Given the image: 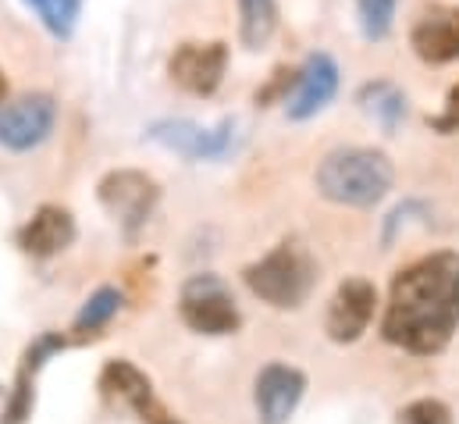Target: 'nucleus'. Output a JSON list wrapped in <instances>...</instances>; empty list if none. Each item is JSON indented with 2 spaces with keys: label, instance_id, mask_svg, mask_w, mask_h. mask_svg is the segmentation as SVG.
Masks as SVG:
<instances>
[{
  "label": "nucleus",
  "instance_id": "nucleus-12",
  "mask_svg": "<svg viewBox=\"0 0 459 424\" xmlns=\"http://www.w3.org/2000/svg\"><path fill=\"white\" fill-rule=\"evenodd\" d=\"M410 47L424 65L459 61V7H431L410 29Z\"/></svg>",
  "mask_w": 459,
  "mask_h": 424
},
{
  "label": "nucleus",
  "instance_id": "nucleus-20",
  "mask_svg": "<svg viewBox=\"0 0 459 424\" xmlns=\"http://www.w3.org/2000/svg\"><path fill=\"white\" fill-rule=\"evenodd\" d=\"M32 371L29 367H22L18 371V378H14V389H11V396H7V403H4V424H25L29 421V414H32Z\"/></svg>",
  "mask_w": 459,
  "mask_h": 424
},
{
  "label": "nucleus",
  "instance_id": "nucleus-19",
  "mask_svg": "<svg viewBox=\"0 0 459 424\" xmlns=\"http://www.w3.org/2000/svg\"><path fill=\"white\" fill-rule=\"evenodd\" d=\"M356 4V14H359V32L363 40L370 43H381L392 25H395V7L399 0H352Z\"/></svg>",
  "mask_w": 459,
  "mask_h": 424
},
{
  "label": "nucleus",
  "instance_id": "nucleus-15",
  "mask_svg": "<svg viewBox=\"0 0 459 424\" xmlns=\"http://www.w3.org/2000/svg\"><path fill=\"white\" fill-rule=\"evenodd\" d=\"M278 0H238V40L246 50H260L278 32Z\"/></svg>",
  "mask_w": 459,
  "mask_h": 424
},
{
  "label": "nucleus",
  "instance_id": "nucleus-8",
  "mask_svg": "<svg viewBox=\"0 0 459 424\" xmlns=\"http://www.w3.org/2000/svg\"><path fill=\"white\" fill-rule=\"evenodd\" d=\"M229 72V47L225 43H182L171 61L168 75L193 97H214Z\"/></svg>",
  "mask_w": 459,
  "mask_h": 424
},
{
  "label": "nucleus",
  "instance_id": "nucleus-6",
  "mask_svg": "<svg viewBox=\"0 0 459 424\" xmlns=\"http://www.w3.org/2000/svg\"><path fill=\"white\" fill-rule=\"evenodd\" d=\"M57 125V101L50 93H22L0 104V146L11 154H29L50 139Z\"/></svg>",
  "mask_w": 459,
  "mask_h": 424
},
{
  "label": "nucleus",
  "instance_id": "nucleus-23",
  "mask_svg": "<svg viewBox=\"0 0 459 424\" xmlns=\"http://www.w3.org/2000/svg\"><path fill=\"white\" fill-rule=\"evenodd\" d=\"M57 349H65V339L61 335H54V331H47V335H39L32 346H29V353H25V364L22 367H29V371H36L50 353H57Z\"/></svg>",
  "mask_w": 459,
  "mask_h": 424
},
{
  "label": "nucleus",
  "instance_id": "nucleus-9",
  "mask_svg": "<svg viewBox=\"0 0 459 424\" xmlns=\"http://www.w3.org/2000/svg\"><path fill=\"white\" fill-rule=\"evenodd\" d=\"M335 93H339V65H335L332 54L317 50L296 72L292 93L285 97V114L292 121H310L314 114H321L325 107L335 101Z\"/></svg>",
  "mask_w": 459,
  "mask_h": 424
},
{
  "label": "nucleus",
  "instance_id": "nucleus-5",
  "mask_svg": "<svg viewBox=\"0 0 459 424\" xmlns=\"http://www.w3.org/2000/svg\"><path fill=\"white\" fill-rule=\"evenodd\" d=\"M178 311L182 321L200 335H231L242 324L235 296L218 275H193L182 286Z\"/></svg>",
  "mask_w": 459,
  "mask_h": 424
},
{
  "label": "nucleus",
  "instance_id": "nucleus-24",
  "mask_svg": "<svg viewBox=\"0 0 459 424\" xmlns=\"http://www.w3.org/2000/svg\"><path fill=\"white\" fill-rule=\"evenodd\" d=\"M438 128H459V86L449 90V101H446V118L438 121Z\"/></svg>",
  "mask_w": 459,
  "mask_h": 424
},
{
  "label": "nucleus",
  "instance_id": "nucleus-3",
  "mask_svg": "<svg viewBox=\"0 0 459 424\" xmlns=\"http://www.w3.org/2000/svg\"><path fill=\"white\" fill-rule=\"evenodd\" d=\"M317 282V264L310 257L307 246H299L296 239L274 246L264 261L246 268V286L253 296H260L264 304L278 307V311H292L299 307Z\"/></svg>",
  "mask_w": 459,
  "mask_h": 424
},
{
  "label": "nucleus",
  "instance_id": "nucleus-1",
  "mask_svg": "<svg viewBox=\"0 0 459 424\" xmlns=\"http://www.w3.org/2000/svg\"><path fill=\"white\" fill-rule=\"evenodd\" d=\"M459 328V253H435L392 282L385 339L410 353H442Z\"/></svg>",
  "mask_w": 459,
  "mask_h": 424
},
{
  "label": "nucleus",
  "instance_id": "nucleus-16",
  "mask_svg": "<svg viewBox=\"0 0 459 424\" xmlns=\"http://www.w3.org/2000/svg\"><path fill=\"white\" fill-rule=\"evenodd\" d=\"M359 104H363L367 114H374V118L381 121L385 132L399 128V121L406 118V97H403L392 83H370V86H363Z\"/></svg>",
  "mask_w": 459,
  "mask_h": 424
},
{
  "label": "nucleus",
  "instance_id": "nucleus-25",
  "mask_svg": "<svg viewBox=\"0 0 459 424\" xmlns=\"http://www.w3.org/2000/svg\"><path fill=\"white\" fill-rule=\"evenodd\" d=\"M7 101V79H4V72H0V104Z\"/></svg>",
  "mask_w": 459,
  "mask_h": 424
},
{
  "label": "nucleus",
  "instance_id": "nucleus-13",
  "mask_svg": "<svg viewBox=\"0 0 459 424\" xmlns=\"http://www.w3.org/2000/svg\"><path fill=\"white\" fill-rule=\"evenodd\" d=\"M72 239H75V217L54 204H43L18 232V246L29 257H54L65 246H72Z\"/></svg>",
  "mask_w": 459,
  "mask_h": 424
},
{
  "label": "nucleus",
  "instance_id": "nucleus-11",
  "mask_svg": "<svg viewBox=\"0 0 459 424\" xmlns=\"http://www.w3.org/2000/svg\"><path fill=\"white\" fill-rule=\"evenodd\" d=\"M374 304H377V289L367 278H345L328 307V321H325L328 335L335 342H356L374 318Z\"/></svg>",
  "mask_w": 459,
  "mask_h": 424
},
{
  "label": "nucleus",
  "instance_id": "nucleus-17",
  "mask_svg": "<svg viewBox=\"0 0 459 424\" xmlns=\"http://www.w3.org/2000/svg\"><path fill=\"white\" fill-rule=\"evenodd\" d=\"M32 11H36V18L47 25V32L50 36H57V40H68L72 32H75V22H79V14H82V0H25Z\"/></svg>",
  "mask_w": 459,
  "mask_h": 424
},
{
  "label": "nucleus",
  "instance_id": "nucleus-21",
  "mask_svg": "<svg viewBox=\"0 0 459 424\" xmlns=\"http://www.w3.org/2000/svg\"><path fill=\"white\" fill-rule=\"evenodd\" d=\"M399 424H453V411L442 400H413L399 414Z\"/></svg>",
  "mask_w": 459,
  "mask_h": 424
},
{
  "label": "nucleus",
  "instance_id": "nucleus-7",
  "mask_svg": "<svg viewBox=\"0 0 459 424\" xmlns=\"http://www.w3.org/2000/svg\"><path fill=\"white\" fill-rule=\"evenodd\" d=\"M146 136L186 161H221L235 143V121L225 118L221 125L204 128L186 118H168V121H153Z\"/></svg>",
  "mask_w": 459,
  "mask_h": 424
},
{
  "label": "nucleus",
  "instance_id": "nucleus-2",
  "mask_svg": "<svg viewBox=\"0 0 459 424\" xmlns=\"http://www.w3.org/2000/svg\"><path fill=\"white\" fill-rule=\"evenodd\" d=\"M395 168L388 154L370 146H339L317 164V190L339 208H374L388 197Z\"/></svg>",
  "mask_w": 459,
  "mask_h": 424
},
{
  "label": "nucleus",
  "instance_id": "nucleus-22",
  "mask_svg": "<svg viewBox=\"0 0 459 424\" xmlns=\"http://www.w3.org/2000/svg\"><path fill=\"white\" fill-rule=\"evenodd\" d=\"M292 83H296V72H292V68H278V72H274V79L256 93V104L267 107L271 101H278V97L285 101V97L292 93Z\"/></svg>",
  "mask_w": 459,
  "mask_h": 424
},
{
  "label": "nucleus",
  "instance_id": "nucleus-18",
  "mask_svg": "<svg viewBox=\"0 0 459 424\" xmlns=\"http://www.w3.org/2000/svg\"><path fill=\"white\" fill-rule=\"evenodd\" d=\"M121 304H125V296H121L117 289H111V286L97 289V293L82 304V311H79V318H75V331H79V335H93V331H100V328L121 311Z\"/></svg>",
  "mask_w": 459,
  "mask_h": 424
},
{
  "label": "nucleus",
  "instance_id": "nucleus-14",
  "mask_svg": "<svg viewBox=\"0 0 459 424\" xmlns=\"http://www.w3.org/2000/svg\"><path fill=\"white\" fill-rule=\"evenodd\" d=\"M100 389H104L108 400H115V403H121V407L135 411L139 418L157 403V400H153V385H150V378H146L139 367H132L128 360H111V364L104 367V375H100Z\"/></svg>",
  "mask_w": 459,
  "mask_h": 424
},
{
  "label": "nucleus",
  "instance_id": "nucleus-4",
  "mask_svg": "<svg viewBox=\"0 0 459 424\" xmlns=\"http://www.w3.org/2000/svg\"><path fill=\"white\" fill-rule=\"evenodd\" d=\"M97 197L104 204V211L115 217L117 225L125 228V235H135L150 214L157 211L160 204V186L157 179H150L146 172H135V168H115L100 179L97 186Z\"/></svg>",
  "mask_w": 459,
  "mask_h": 424
},
{
  "label": "nucleus",
  "instance_id": "nucleus-10",
  "mask_svg": "<svg viewBox=\"0 0 459 424\" xmlns=\"http://www.w3.org/2000/svg\"><path fill=\"white\" fill-rule=\"evenodd\" d=\"M303 393H307V375H303L299 367L267 364V367L256 375V389H253L260 424H285L296 414Z\"/></svg>",
  "mask_w": 459,
  "mask_h": 424
}]
</instances>
